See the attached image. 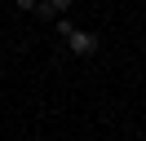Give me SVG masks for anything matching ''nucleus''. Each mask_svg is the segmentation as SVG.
I'll use <instances>...</instances> for the list:
<instances>
[{
	"label": "nucleus",
	"mask_w": 146,
	"mask_h": 141,
	"mask_svg": "<svg viewBox=\"0 0 146 141\" xmlns=\"http://www.w3.org/2000/svg\"><path fill=\"white\" fill-rule=\"evenodd\" d=\"M98 44H102V40H98L93 31H75L71 40H66V49H71L75 57H89V53H98Z\"/></svg>",
	"instance_id": "1"
},
{
	"label": "nucleus",
	"mask_w": 146,
	"mask_h": 141,
	"mask_svg": "<svg viewBox=\"0 0 146 141\" xmlns=\"http://www.w3.org/2000/svg\"><path fill=\"white\" fill-rule=\"evenodd\" d=\"M13 5H18V9H27V13H36V9H40V0H13Z\"/></svg>",
	"instance_id": "5"
},
{
	"label": "nucleus",
	"mask_w": 146,
	"mask_h": 141,
	"mask_svg": "<svg viewBox=\"0 0 146 141\" xmlns=\"http://www.w3.org/2000/svg\"><path fill=\"white\" fill-rule=\"evenodd\" d=\"M49 5H53V9H58V18H62V13H66V9H71V5H75V0H49Z\"/></svg>",
	"instance_id": "4"
},
{
	"label": "nucleus",
	"mask_w": 146,
	"mask_h": 141,
	"mask_svg": "<svg viewBox=\"0 0 146 141\" xmlns=\"http://www.w3.org/2000/svg\"><path fill=\"white\" fill-rule=\"evenodd\" d=\"M36 13H40V18H44V22H49V18H53V22H58V9H53V5H49V0H40V9H36Z\"/></svg>",
	"instance_id": "3"
},
{
	"label": "nucleus",
	"mask_w": 146,
	"mask_h": 141,
	"mask_svg": "<svg viewBox=\"0 0 146 141\" xmlns=\"http://www.w3.org/2000/svg\"><path fill=\"white\" fill-rule=\"evenodd\" d=\"M53 26H58V35H66V40H71V35H75V26H71V18H58Z\"/></svg>",
	"instance_id": "2"
}]
</instances>
